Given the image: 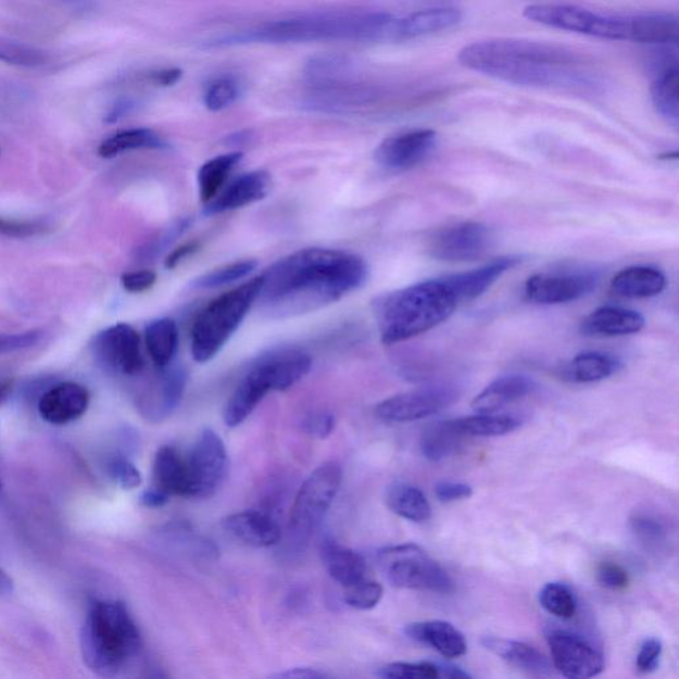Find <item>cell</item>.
I'll use <instances>...</instances> for the list:
<instances>
[{
	"instance_id": "6da1fadb",
	"label": "cell",
	"mask_w": 679,
	"mask_h": 679,
	"mask_svg": "<svg viewBox=\"0 0 679 679\" xmlns=\"http://www.w3.org/2000/svg\"><path fill=\"white\" fill-rule=\"evenodd\" d=\"M366 279L368 266L353 252L299 250L262 274L256 302L272 317L309 314L359 290Z\"/></svg>"
},
{
	"instance_id": "7a4b0ae2",
	"label": "cell",
	"mask_w": 679,
	"mask_h": 679,
	"mask_svg": "<svg viewBox=\"0 0 679 679\" xmlns=\"http://www.w3.org/2000/svg\"><path fill=\"white\" fill-rule=\"evenodd\" d=\"M465 68L521 87H592L586 59L567 47L527 39L476 41L458 53Z\"/></svg>"
},
{
	"instance_id": "3957f363",
	"label": "cell",
	"mask_w": 679,
	"mask_h": 679,
	"mask_svg": "<svg viewBox=\"0 0 679 679\" xmlns=\"http://www.w3.org/2000/svg\"><path fill=\"white\" fill-rule=\"evenodd\" d=\"M401 40L400 17L388 12L347 16H312L279 21L228 36L218 46L244 43H306L317 40Z\"/></svg>"
},
{
	"instance_id": "277c9868",
	"label": "cell",
	"mask_w": 679,
	"mask_h": 679,
	"mask_svg": "<svg viewBox=\"0 0 679 679\" xmlns=\"http://www.w3.org/2000/svg\"><path fill=\"white\" fill-rule=\"evenodd\" d=\"M458 304L443 278L383 294L374 303L381 341L393 345L428 332L448 320Z\"/></svg>"
},
{
	"instance_id": "5b68a950",
	"label": "cell",
	"mask_w": 679,
	"mask_h": 679,
	"mask_svg": "<svg viewBox=\"0 0 679 679\" xmlns=\"http://www.w3.org/2000/svg\"><path fill=\"white\" fill-rule=\"evenodd\" d=\"M84 663L102 677L117 676L141 651V636L118 601H99L88 612L80 636Z\"/></svg>"
},
{
	"instance_id": "8992f818",
	"label": "cell",
	"mask_w": 679,
	"mask_h": 679,
	"mask_svg": "<svg viewBox=\"0 0 679 679\" xmlns=\"http://www.w3.org/2000/svg\"><path fill=\"white\" fill-rule=\"evenodd\" d=\"M262 275L221 294L204 309L191 330V354L197 363H208L219 353L255 304Z\"/></svg>"
},
{
	"instance_id": "52a82bcc",
	"label": "cell",
	"mask_w": 679,
	"mask_h": 679,
	"mask_svg": "<svg viewBox=\"0 0 679 679\" xmlns=\"http://www.w3.org/2000/svg\"><path fill=\"white\" fill-rule=\"evenodd\" d=\"M378 564L395 588L448 594L454 581L440 564L416 544L389 546L378 554Z\"/></svg>"
},
{
	"instance_id": "ba28073f",
	"label": "cell",
	"mask_w": 679,
	"mask_h": 679,
	"mask_svg": "<svg viewBox=\"0 0 679 679\" xmlns=\"http://www.w3.org/2000/svg\"><path fill=\"white\" fill-rule=\"evenodd\" d=\"M523 15L528 21L563 32L628 41V17L601 15L579 5L551 3L527 5Z\"/></svg>"
},
{
	"instance_id": "9c48e42d",
	"label": "cell",
	"mask_w": 679,
	"mask_h": 679,
	"mask_svg": "<svg viewBox=\"0 0 679 679\" xmlns=\"http://www.w3.org/2000/svg\"><path fill=\"white\" fill-rule=\"evenodd\" d=\"M342 471L336 462L318 466L294 498L290 528L299 538H306L320 525L335 501L341 485Z\"/></svg>"
},
{
	"instance_id": "30bf717a",
	"label": "cell",
	"mask_w": 679,
	"mask_h": 679,
	"mask_svg": "<svg viewBox=\"0 0 679 679\" xmlns=\"http://www.w3.org/2000/svg\"><path fill=\"white\" fill-rule=\"evenodd\" d=\"M458 399V388L452 383H436L390 397L377 405L376 414L387 423H413L435 416Z\"/></svg>"
},
{
	"instance_id": "8fae6325",
	"label": "cell",
	"mask_w": 679,
	"mask_h": 679,
	"mask_svg": "<svg viewBox=\"0 0 679 679\" xmlns=\"http://www.w3.org/2000/svg\"><path fill=\"white\" fill-rule=\"evenodd\" d=\"M190 496L210 498L226 478L228 460L224 441L213 429H204L189 455Z\"/></svg>"
},
{
	"instance_id": "7c38bea8",
	"label": "cell",
	"mask_w": 679,
	"mask_h": 679,
	"mask_svg": "<svg viewBox=\"0 0 679 679\" xmlns=\"http://www.w3.org/2000/svg\"><path fill=\"white\" fill-rule=\"evenodd\" d=\"M92 352L99 364L113 374L136 376L146 364L140 335L125 323L114 324L96 335Z\"/></svg>"
},
{
	"instance_id": "4fadbf2b",
	"label": "cell",
	"mask_w": 679,
	"mask_h": 679,
	"mask_svg": "<svg viewBox=\"0 0 679 679\" xmlns=\"http://www.w3.org/2000/svg\"><path fill=\"white\" fill-rule=\"evenodd\" d=\"M599 281L600 275L593 269L537 274L527 280L526 297L543 305L570 303L596 290Z\"/></svg>"
},
{
	"instance_id": "5bb4252c",
	"label": "cell",
	"mask_w": 679,
	"mask_h": 679,
	"mask_svg": "<svg viewBox=\"0 0 679 679\" xmlns=\"http://www.w3.org/2000/svg\"><path fill=\"white\" fill-rule=\"evenodd\" d=\"M552 661L558 672L573 679L598 677L605 669L603 653L582 637L567 630H551L546 636Z\"/></svg>"
},
{
	"instance_id": "9a60e30c",
	"label": "cell",
	"mask_w": 679,
	"mask_h": 679,
	"mask_svg": "<svg viewBox=\"0 0 679 679\" xmlns=\"http://www.w3.org/2000/svg\"><path fill=\"white\" fill-rule=\"evenodd\" d=\"M492 234L480 222H465L437 231L431 237L428 251L435 260L442 262H471L489 251Z\"/></svg>"
},
{
	"instance_id": "2e32d148",
	"label": "cell",
	"mask_w": 679,
	"mask_h": 679,
	"mask_svg": "<svg viewBox=\"0 0 679 679\" xmlns=\"http://www.w3.org/2000/svg\"><path fill=\"white\" fill-rule=\"evenodd\" d=\"M437 131L413 129L388 137L376 149L375 160L383 169L406 172L428 160L437 147Z\"/></svg>"
},
{
	"instance_id": "e0dca14e",
	"label": "cell",
	"mask_w": 679,
	"mask_h": 679,
	"mask_svg": "<svg viewBox=\"0 0 679 679\" xmlns=\"http://www.w3.org/2000/svg\"><path fill=\"white\" fill-rule=\"evenodd\" d=\"M268 392H276L275 378L272 366L266 356H263L228 399L224 412L226 426L237 428L242 425Z\"/></svg>"
},
{
	"instance_id": "ac0fdd59",
	"label": "cell",
	"mask_w": 679,
	"mask_h": 679,
	"mask_svg": "<svg viewBox=\"0 0 679 679\" xmlns=\"http://www.w3.org/2000/svg\"><path fill=\"white\" fill-rule=\"evenodd\" d=\"M89 392L80 383L65 381L48 389L39 401V414L51 425H67L86 414Z\"/></svg>"
},
{
	"instance_id": "d6986e66",
	"label": "cell",
	"mask_w": 679,
	"mask_h": 679,
	"mask_svg": "<svg viewBox=\"0 0 679 679\" xmlns=\"http://www.w3.org/2000/svg\"><path fill=\"white\" fill-rule=\"evenodd\" d=\"M520 262L519 256H502L471 272L444 276L443 280L447 281L460 303L470 302L482 297L498 279H501L508 269L518 266Z\"/></svg>"
},
{
	"instance_id": "ffe728a7",
	"label": "cell",
	"mask_w": 679,
	"mask_h": 679,
	"mask_svg": "<svg viewBox=\"0 0 679 679\" xmlns=\"http://www.w3.org/2000/svg\"><path fill=\"white\" fill-rule=\"evenodd\" d=\"M225 531L246 545L255 549H268L280 542L281 531L278 523L262 511H242L222 521Z\"/></svg>"
},
{
	"instance_id": "44dd1931",
	"label": "cell",
	"mask_w": 679,
	"mask_h": 679,
	"mask_svg": "<svg viewBox=\"0 0 679 679\" xmlns=\"http://www.w3.org/2000/svg\"><path fill=\"white\" fill-rule=\"evenodd\" d=\"M269 188H272V179H269L268 173L255 171L242 174L236 181L227 186L224 193L208 203L204 214H222L249 206V204L266 198Z\"/></svg>"
},
{
	"instance_id": "7402d4cb",
	"label": "cell",
	"mask_w": 679,
	"mask_h": 679,
	"mask_svg": "<svg viewBox=\"0 0 679 679\" xmlns=\"http://www.w3.org/2000/svg\"><path fill=\"white\" fill-rule=\"evenodd\" d=\"M405 634L419 644L435 649L444 658H458L467 652L464 634L447 621L414 623L407 625Z\"/></svg>"
},
{
	"instance_id": "603a6c76",
	"label": "cell",
	"mask_w": 679,
	"mask_h": 679,
	"mask_svg": "<svg viewBox=\"0 0 679 679\" xmlns=\"http://www.w3.org/2000/svg\"><path fill=\"white\" fill-rule=\"evenodd\" d=\"M628 17V41L651 46H677L679 22L675 14L653 12Z\"/></svg>"
},
{
	"instance_id": "cb8c5ba5",
	"label": "cell",
	"mask_w": 679,
	"mask_h": 679,
	"mask_svg": "<svg viewBox=\"0 0 679 679\" xmlns=\"http://www.w3.org/2000/svg\"><path fill=\"white\" fill-rule=\"evenodd\" d=\"M645 318L640 312L623 306H601L581 324V332L588 336H624L640 332Z\"/></svg>"
},
{
	"instance_id": "d4e9b609",
	"label": "cell",
	"mask_w": 679,
	"mask_h": 679,
	"mask_svg": "<svg viewBox=\"0 0 679 679\" xmlns=\"http://www.w3.org/2000/svg\"><path fill=\"white\" fill-rule=\"evenodd\" d=\"M482 645L496 657L506 661L516 669L528 672V675L538 677L551 675L552 668L549 659L530 645L519 641L498 639V637H485Z\"/></svg>"
},
{
	"instance_id": "484cf974",
	"label": "cell",
	"mask_w": 679,
	"mask_h": 679,
	"mask_svg": "<svg viewBox=\"0 0 679 679\" xmlns=\"http://www.w3.org/2000/svg\"><path fill=\"white\" fill-rule=\"evenodd\" d=\"M154 487L167 495L190 496L188 461L172 447H162L154 456Z\"/></svg>"
},
{
	"instance_id": "4316f807",
	"label": "cell",
	"mask_w": 679,
	"mask_h": 679,
	"mask_svg": "<svg viewBox=\"0 0 679 679\" xmlns=\"http://www.w3.org/2000/svg\"><path fill=\"white\" fill-rule=\"evenodd\" d=\"M533 388V381L527 376H503L482 390L474 399L471 406L477 413H495L515 401L525 399Z\"/></svg>"
},
{
	"instance_id": "83f0119b",
	"label": "cell",
	"mask_w": 679,
	"mask_h": 679,
	"mask_svg": "<svg viewBox=\"0 0 679 679\" xmlns=\"http://www.w3.org/2000/svg\"><path fill=\"white\" fill-rule=\"evenodd\" d=\"M322 558L330 578L342 587L366 579V564L362 555L348 546L326 540L322 544Z\"/></svg>"
},
{
	"instance_id": "f1b7e54d",
	"label": "cell",
	"mask_w": 679,
	"mask_h": 679,
	"mask_svg": "<svg viewBox=\"0 0 679 679\" xmlns=\"http://www.w3.org/2000/svg\"><path fill=\"white\" fill-rule=\"evenodd\" d=\"M665 287L666 276L657 268L645 266L625 268L612 280L613 292L627 299L657 297Z\"/></svg>"
},
{
	"instance_id": "f546056e",
	"label": "cell",
	"mask_w": 679,
	"mask_h": 679,
	"mask_svg": "<svg viewBox=\"0 0 679 679\" xmlns=\"http://www.w3.org/2000/svg\"><path fill=\"white\" fill-rule=\"evenodd\" d=\"M462 21L458 9L436 8L413 12L411 15L400 17L401 39L419 38L444 32L456 26Z\"/></svg>"
},
{
	"instance_id": "4dcf8cb0",
	"label": "cell",
	"mask_w": 679,
	"mask_h": 679,
	"mask_svg": "<svg viewBox=\"0 0 679 679\" xmlns=\"http://www.w3.org/2000/svg\"><path fill=\"white\" fill-rule=\"evenodd\" d=\"M621 368L620 360L603 352H584L570 360L564 368V376L569 381L591 383L605 380Z\"/></svg>"
},
{
	"instance_id": "1f68e13d",
	"label": "cell",
	"mask_w": 679,
	"mask_h": 679,
	"mask_svg": "<svg viewBox=\"0 0 679 679\" xmlns=\"http://www.w3.org/2000/svg\"><path fill=\"white\" fill-rule=\"evenodd\" d=\"M466 438L456 419L441 420L424 431L420 438V452L426 460L440 462L453 455Z\"/></svg>"
},
{
	"instance_id": "d6a6232c",
	"label": "cell",
	"mask_w": 679,
	"mask_h": 679,
	"mask_svg": "<svg viewBox=\"0 0 679 679\" xmlns=\"http://www.w3.org/2000/svg\"><path fill=\"white\" fill-rule=\"evenodd\" d=\"M146 344L150 359L159 369L166 368L173 362L178 350L177 324L169 317H161L148 324Z\"/></svg>"
},
{
	"instance_id": "836d02e7",
	"label": "cell",
	"mask_w": 679,
	"mask_h": 679,
	"mask_svg": "<svg viewBox=\"0 0 679 679\" xmlns=\"http://www.w3.org/2000/svg\"><path fill=\"white\" fill-rule=\"evenodd\" d=\"M388 507L395 515L414 523H424L431 518V506L428 498L417 487L411 485H393L387 491Z\"/></svg>"
},
{
	"instance_id": "e575fe53",
	"label": "cell",
	"mask_w": 679,
	"mask_h": 679,
	"mask_svg": "<svg viewBox=\"0 0 679 679\" xmlns=\"http://www.w3.org/2000/svg\"><path fill=\"white\" fill-rule=\"evenodd\" d=\"M164 148H166L165 141L155 131L135 128L117 131L116 135L105 138L100 143L98 153L102 159H113L130 150Z\"/></svg>"
},
{
	"instance_id": "d590c367",
	"label": "cell",
	"mask_w": 679,
	"mask_h": 679,
	"mask_svg": "<svg viewBox=\"0 0 679 679\" xmlns=\"http://www.w3.org/2000/svg\"><path fill=\"white\" fill-rule=\"evenodd\" d=\"M243 153L234 152L218 155L203 164L198 172V186H200V197L202 202H212L222 186L227 181L228 176L236 169L242 161Z\"/></svg>"
},
{
	"instance_id": "8d00e7d4",
	"label": "cell",
	"mask_w": 679,
	"mask_h": 679,
	"mask_svg": "<svg viewBox=\"0 0 679 679\" xmlns=\"http://www.w3.org/2000/svg\"><path fill=\"white\" fill-rule=\"evenodd\" d=\"M678 67L659 72L651 87L654 108L661 117L678 128L679 125Z\"/></svg>"
},
{
	"instance_id": "74e56055",
	"label": "cell",
	"mask_w": 679,
	"mask_h": 679,
	"mask_svg": "<svg viewBox=\"0 0 679 679\" xmlns=\"http://www.w3.org/2000/svg\"><path fill=\"white\" fill-rule=\"evenodd\" d=\"M162 375L158 382V392H155L154 416L164 418L171 416L176 411L179 402H181L186 381V375L183 366H166L162 368Z\"/></svg>"
},
{
	"instance_id": "f35d334b",
	"label": "cell",
	"mask_w": 679,
	"mask_h": 679,
	"mask_svg": "<svg viewBox=\"0 0 679 679\" xmlns=\"http://www.w3.org/2000/svg\"><path fill=\"white\" fill-rule=\"evenodd\" d=\"M458 428L466 437H499L518 429L520 423L504 414L479 413L477 416L456 419Z\"/></svg>"
},
{
	"instance_id": "ab89813d",
	"label": "cell",
	"mask_w": 679,
	"mask_h": 679,
	"mask_svg": "<svg viewBox=\"0 0 679 679\" xmlns=\"http://www.w3.org/2000/svg\"><path fill=\"white\" fill-rule=\"evenodd\" d=\"M539 600L546 612L563 618V620H569L578 611V601H576L575 594L561 582H550V584L544 586Z\"/></svg>"
},
{
	"instance_id": "60d3db41",
	"label": "cell",
	"mask_w": 679,
	"mask_h": 679,
	"mask_svg": "<svg viewBox=\"0 0 679 679\" xmlns=\"http://www.w3.org/2000/svg\"><path fill=\"white\" fill-rule=\"evenodd\" d=\"M256 261H242L227 266L214 269V272L204 274L201 278L194 280L193 286L200 290H212L222 286L234 284V281L244 279L256 268Z\"/></svg>"
},
{
	"instance_id": "b9f144b4",
	"label": "cell",
	"mask_w": 679,
	"mask_h": 679,
	"mask_svg": "<svg viewBox=\"0 0 679 679\" xmlns=\"http://www.w3.org/2000/svg\"><path fill=\"white\" fill-rule=\"evenodd\" d=\"M383 594V588L377 581L364 579L345 587V603L354 609L369 611L380 603Z\"/></svg>"
},
{
	"instance_id": "7bdbcfd3",
	"label": "cell",
	"mask_w": 679,
	"mask_h": 679,
	"mask_svg": "<svg viewBox=\"0 0 679 679\" xmlns=\"http://www.w3.org/2000/svg\"><path fill=\"white\" fill-rule=\"evenodd\" d=\"M239 98L237 83L230 77H221L213 83L204 92V105L209 111L221 112L230 108Z\"/></svg>"
},
{
	"instance_id": "ee69618b",
	"label": "cell",
	"mask_w": 679,
	"mask_h": 679,
	"mask_svg": "<svg viewBox=\"0 0 679 679\" xmlns=\"http://www.w3.org/2000/svg\"><path fill=\"white\" fill-rule=\"evenodd\" d=\"M377 676L387 679H432L440 678V670L438 664L432 663H395L382 666Z\"/></svg>"
},
{
	"instance_id": "f6af8a7d",
	"label": "cell",
	"mask_w": 679,
	"mask_h": 679,
	"mask_svg": "<svg viewBox=\"0 0 679 679\" xmlns=\"http://www.w3.org/2000/svg\"><path fill=\"white\" fill-rule=\"evenodd\" d=\"M111 478L124 490H135L141 485L142 478L137 467L125 458H113L108 465Z\"/></svg>"
},
{
	"instance_id": "bcb514c9",
	"label": "cell",
	"mask_w": 679,
	"mask_h": 679,
	"mask_svg": "<svg viewBox=\"0 0 679 679\" xmlns=\"http://www.w3.org/2000/svg\"><path fill=\"white\" fill-rule=\"evenodd\" d=\"M48 231L46 222L41 221H16L0 216V234L12 238H29Z\"/></svg>"
},
{
	"instance_id": "7dc6e473",
	"label": "cell",
	"mask_w": 679,
	"mask_h": 679,
	"mask_svg": "<svg viewBox=\"0 0 679 679\" xmlns=\"http://www.w3.org/2000/svg\"><path fill=\"white\" fill-rule=\"evenodd\" d=\"M630 525L637 537L646 543L658 544L665 539L666 530L663 523L652 516L637 515Z\"/></svg>"
},
{
	"instance_id": "c3c4849f",
	"label": "cell",
	"mask_w": 679,
	"mask_h": 679,
	"mask_svg": "<svg viewBox=\"0 0 679 679\" xmlns=\"http://www.w3.org/2000/svg\"><path fill=\"white\" fill-rule=\"evenodd\" d=\"M336 419L332 413L326 411H317L309 414L303 419V430L306 435L324 440V438L332 435Z\"/></svg>"
},
{
	"instance_id": "681fc988",
	"label": "cell",
	"mask_w": 679,
	"mask_h": 679,
	"mask_svg": "<svg viewBox=\"0 0 679 679\" xmlns=\"http://www.w3.org/2000/svg\"><path fill=\"white\" fill-rule=\"evenodd\" d=\"M43 332L41 330H27L23 334L0 335V354L29 350L38 345Z\"/></svg>"
},
{
	"instance_id": "f907efd6",
	"label": "cell",
	"mask_w": 679,
	"mask_h": 679,
	"mask_svg": "<svg viewBox=\"0 0 679 679\" xmlns=\"http://www.w3.org/2000/svg\"><path fill=\"white\" fill-rule=\"evenodd\" d=\"M663 656V644L658 639H649L642 644L637 656V669L641 672H652L657 669L659 658Z\"/></svg>"
},
{
	"instance_id": "816d5d0a",
	"label": "cell",
	"mask_w": 679,
	"mask_h": 679,
	"mask_svg": "<svg viewBox=\"0 0 679 679\" xmlns=\"http://www.w3.org/2000/svg\"><path fill=\"white\" fill-rule=\"evenodd\" d=\"M598 579L601 586L613 589V591L624 589L629 582L627 570L613 563H604L600 567Z\"/></svg>"
},
{
	"instance_id": "f5cc1de1",
	"label": "cell",
	"mask_w": 679,
	"mask_h": 679,
	"mask_svg": "<svg viewBox=\"0 0 679 679\" xmlns=\"http://www.w3.org/2000/svg\"><path fill=\"white\" fill-rule=\"evenodd\" d=\"M158 281V274L150 269L126 273L122 276V285L125 291L130 293H141L150 290Z\"/></svg>"
},
{
	"instance_id": "db71d44e",
	"label": "cell",
	"mask_w": 679,
	"mask_h": 679,
	"mask_svg": "<svg viewBox=\"0 0 679 679\" xmlns=\"http://www.w3.org/2000/svg\"><path fill=\"white\" fill-rule=\"evenodd\" d=\"M436 495L438 501L450 503L470 498L473 495V489L465 483L441 482L436 486Z\"/></svg>"
},
{
	"instance_id": "11a10c76",
	"label": "cell",
	"mask_w": 679,
	"mask_h": 679,
	"mask_svg": "<svg viewBox=\"0 0 679 679\" xmlns=\"http://www.w3.org/2000/svg\"><path fill=\"white\" fill-rule=\"evenodd\" d=\"M135 110V101L128 98H122L114 101L111 110L108 111L105 116V123L114 124L123 120L125 116Z\"/></svg>"
},
{
	"instance_id": "9f6ffc18",
	"label": "cell",
	"mask_w": 679,
	"mask_h": 679,
	"mask_svg": "<svg viewBox=\"0 0 679 679\" xmlns=\"http://www.w3.org/2000/svg\"><path fill=\"white\" fill-rule=\"evenodd\" d=\"M200 248V244L197 242H189L183 246H179L176 250H173L169 256L166 257L165 266L167 269H174L181 263L186 257L193 255L194 252Z\"/></svg>"
},
{
	"instance_id": "6f0895ef",
	"label": "cell",
	"mask_w": 679,
	"mask_h": 679,
	"mask_svg": "<svg viewBox=\"0 0 679 679\" xmlns=\"http://www.w3.org/2000/svg\"><path fill=\"white\" fill-rule=\"evenodd\" d=\"M169 496L165 491L158 489V487H152L147 491H143L140 496V502L142 506L149 508H160L164 507L167 502H169Z\"/></svg>"
},
{
	"instance_id": "680465c9",
	"label": "cell",
	"mask_w": 679,
	"mask_h": 679,
	"mask_svg": "<svg viewBox=\"0 0 679 679\" xmlns=\"http://www.w3.org/2000/svg\"><path fill=\"white\" fill-rule=\"evenodd\" d=\"M183 71L179 68H169L154 72L150 75V80L161 87H172L181 80Z\"/></svg>"
},
{
	"instance_id": "91938a15",
	"label": "cell",
	"mask_w": 679,
	"mask_h": 679,
	"mask_svg": "<svg viewBox=\"0 0 679 679\" xmlns=\"http://www.w3.org/2000/svg\"><path fill=\"white\" fill-rule=\"evenodd\" d=\"M275 678H288V679H322L327 678L326 672H322L318 670L310 669V668H294L288 669L284 672H279V675L273 676Z\"/></svg>"
},
{
	"instance_id": "94428289",
	"label": "cell",
	"mask_w": 679,
	"mask_h": 679,
	"mask_svg": "<svg viewBox=\"0 0 679 679\" xmlns=\"http://www.w3.org/2000/svg\"><path fill=\"white\" fill-rule=\"evenodd\" d=\"M438 670H440V678H452V679H460V678H470L471 676L468 675V672L456 668V666L453 665H444V664H438Z\"/></svg>"
},
{
	"instance_id": "6125c7cd",
	"label": "cell",
	"mask_w": 679,
	"mask_h": 679,
	"mask_svg": "<svg viewBox=\"0 0 679 679\" xmlns=\"http://www.w3.org/2000/svg\"><path fill=\"white\" fill-rule=\"evenodd\" d=\"M12 588H14V582H12V579L8 574L0 569V596L11 593Z\"/></svg>"
},
{
	"instance_id": "be15d7a7",
	"label": "cell",
	"mask_w": 679,
	"mask_h": 679,
	"mask_svg": "<svg viewBox=\"0 0 679 679\" xmlns=\"http://www.w3.org/2000/svg\"><path fill=\"white\" fill-rule=\"evenodd\" d=\"M12 386H14V382H12L11 380L0 382V406H2L4 402L9 400V397L12 392Z\"/></svg>"
}]
</instances>
